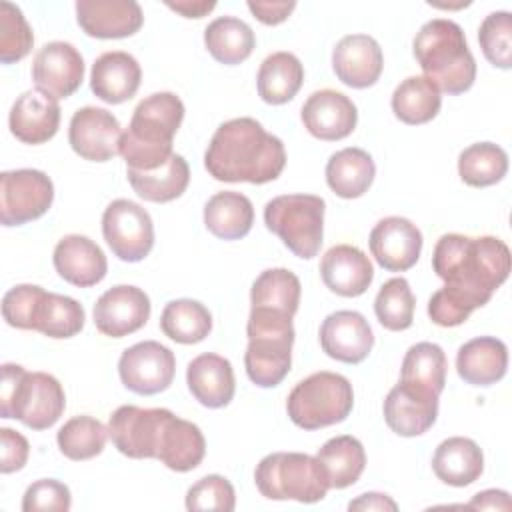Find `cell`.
I'll return each mask as SVG.
<instances>
[{
	"instance_id": "cell-43",
	"label": "cell",
	"mask_w": 512,
	"mask_h": 512,
	"mask_svg": "<svg viewBox=\"0 0 512 512\" xmlns=\"http://www.w3.org/2000/svg\"><path fill=\"white\" fill-rule=\"evenodd\" d=\"M84 320V308L74 298L56 292H46L38 310L34 330L56 340L72 338L84 328Z\"/></svg>"
},
{
	"instance_id": "cell-19",
	"label": "cell",
	"mask_w": 512,
	"mask_h": 512,
	"mask_svg": "<svg viewBox=\"0 0 512 512\" xmlns=\"http://www.w3.org/2000/svg\"><path fill=\"white\" fill-rule=\"evenodd\" d=\"M300 118L304 128L320 140L332 142L352 134L358 122L356 104L342 92L324 88L312 92L302 104Z\"/></svg>"
},
{
	"instance_id": "cell-13",
	"label": "cell",
	"mask_w": 512,
	"mask_h": 512,
	"mask_svg": "<svg viewBox=\"0 0 512 512\" xmlns=\"http://www.w3.org/2000/svg\"><path fill=\"white\" fill-rule=\"evenodd\" d=\"M174 372V352L156 340H144L126 348L118 360L122 384L140 396L164 392L172 384Z\"/></svg>"
},
{
	"instance_id": "cell-17",
	"label": "cell",
	"mask_w": 512,
	"mask_h": 512,
	"mask_svg": "<svg viewBox=\"0 0 512 512\" xmlns=\"http://www.w3.org/2000/svg\"><path fill=\"white\" fill-rule=\"evenodd\" d=\"M370 252L376 262L390 272L412 268L422 252V232L402 216L382 218L370 232Z\"/></svg>"
},
{
	"instance_id": "cell-49",
	"label": "cell",
	"mask_w": 512,
	"mask_h": 512,
	"mask_svg": "<svg viewBox=\"0 0 512 512\" xmlns=\"http://www.w3.org/2000/svg\"><path fill=\"white\" fill-rule=\"evenodd\" d=\"M476 308L478 306L468 296H464L462 292H458L450 286H442L428 300L430 320L438 326H444V328L460 326L462 322H466L470 318V314Z\"/></svg>"
},
{
	"instance_id": "cell-46",
	"label": "cell",
	"mask_w": 512,
	"mask_h": 512,
	"mask_svg": "<svg viewBox=\"0 0 512 512\" xmlns=\"http://www.w3.org/2000/svg\"><path fill=\"white\" fill-rule=\"evenodd\" d=\"M34 44V34L22 10L12 2H0V60L12 64L22 60Z\"/></svg>"
},
{
	"instance_id": "cell-4",
	"label": "cell",
	"mask_w": 512,
	"mask_h": 512,
	"mask_svg": "<svg viewBox=\"0 0 512 512\" xmlns=\"http://www.w3.org/2000/svg\"><path fill=\"white\" fill-rule=\"evenodd\" d=\"M412 52L424 78L446 94H462L476 80V62L460 24L432 18L416 32Z\"/></svg>"
},
{
	"instance_id": "cell-40",
	"label": "cell",
	"mask_w": 512,
	"mask_h": 512,
	"mask_svg": "<svg viewBox=\"0 0 512 512\" xmlns=\"http://www.w3.org/2000/svg\"><path fill=\"white\" fill-rule=\"evenodd\" d=\"M300 280L288 268H268L260 272L250 290L252 308H268L294 316L300 304Z\"/></svg>"
},
{
	"instance_id": "cell-26",
	"label": "cell",
	"mask_w": 512,
	"mask_h": 512,
	"mask_svg": "<svg viewBox=\"0 0 512 512\" xmlns=\"http://www.w3.org/2000/svg\"><path fill=\"white\" fill-rule=\"evenodd\" d=\"M142 80V70L138 60L124 52L112 50L100 54L90 70V88L102 102L122 104L130 100Z\"/></svg>"
},
{
	"instance_id": "cell-25",
	"label": "cell",
	"mask_w": 512,
	"mask_h": 512,
	"mask_svg": "<svg viewBox=\"0 0 512 512\" xmlns=\"http://www.w3.org/2000/svg\"><path fill=\"white\" fill-rule=\"evenodd\" d=\"M52 262L60 278L80 288L98 284L108 272V262L102 248L88 236L80 234L60 238L54 248Z\"/></svg>"
},
{
	"instance_id": "cell-54",
	"label": "cell",
	"mask_w": 512,
	"mask_h": 512,
	"mask_svg": "<svg viewBox=\"0 0 512 512\" xmlns=\"http://www.w3.org/2000/svg\"><path fill=\"white\" fill-rule=\"evenodd\" d=\"M348 510H360V512H396L398 510V504L386 496V494H380V492H366V494H360L356 500H352L348 504Z\"/></svg>"
},
{
	"instance_id": "cell-14",
	"label": "cell",
	"mask_w": 512,
	"mask_h": 512,
	"mask_svg": "<svg viewBox=\"0 0 512 512\" xmlns=\"http://www.w3.org/2000/svg\"><path fill=\"white\" fill-rule=\"evenodd\" d=\"M122 128L118 118L106 108H78L68 126V142L72 150L90 162H106L120 154Z\"/></svg>"
},
{
	"instance_id": "cell-27",
	"label": "cell",
	"mask_w": 512,
	"mask_h": 512,
	"mask_svg": "<svg viewBox=\"0 0 512 512\" xmlns=\"http://www.w3.org/2000/svg\"><path fill=\"white\" fill-rule=\"evenodd\" d=\"M190 394L206 408H222L234 398L236 382L228 358L206 352L196 356L186 368Z\"/></svg>"
},
{
	"instance_id": "cell-7",
	"label": "cell",
	"mask_w": 512,
	"mask_h": 512,
	"mask_svg": "<svg viewBox=\"0 0 512 512\" xmlns=\"http://www.w3.org/2000/svg\"><path fill=\"white\" fill-rule=\"evenodd\" d=\"M256 488L270 500L320 502L330 490L328 476L316 456L304 452H272L254 470Z\"/></svg>"
},
{
	"instance_id": "cell-44",
	"label": "cell",
	"mask_w": 512,
	"mask_h": 512,
	"mask_svg": "<svg viewBox=\"0 0 512 512\" xmlns=\"http://www.w3.org/2000/svg\"><path fill=\"white\" fill-rule=\"evenodd\" d=\"M416 298L406 278L396 276L382 284L374 298V312L378 322L392 332H400L412 326Z\"/></svg>"
},
{
	"instance_id": "cell-33",
	"label": "cell",
	"mask_w": 512,
	"mask_h": 512,
	"mask_svg": "<svg viewBox=\"0 0 512 512\" xmlns=\"http://www.w3.org/2000/svg\"><path fill=\"white\" fill-rule=\"evenodd\" d=\"M304 82V66L292 52L268 54L256 76L258 96L266 104H286L292 100Z\"/></svg>"
},
{
	"instance_id": "cell-15",
	"label": "cell",
	"mask_w": 512,
	"mask_h": 512,
	"mask_svg": "<svg viewBox=\"0 0 512 512\" xmlns=\"http://www.w3.org/2000/svg\"><path fill=\"white\" fill-rule=\"evenodd\" d=\"M32 80L48 96L68 98L84 80V58L70 42H48L32 60Z\"/></svg>"
},
{
	"instance_id": "cell-23",
	"label": "cell",
	"mask_w": 512,
	"mask_h": 512,
	"mask_svg": "<svg viewBox=\"0 0 512 512\" xmlns=\"http://www.w3.org/2000/svg\"><path fill=\"white\" fill-rule=\"evenodd\" d=\"M8 126L12 136L24 144L48 142L60 126L58 100L42 90L22 92L10 108Z\"/></svg>"
},
{
	"instance_id": "cell-12",
	"label": "cell",
	"mask_w": 512,
	"mask_h": 512,
	"mask_svg": "<svg viewBox=\"0 0 512 512\" xmlns=\"http://www.w3.org/2000/svg\"><path fill=\"white\" fill-rule=\"evenodd\" d=\"M170 414L168 408H140L134 404L116 408L108 420L112 444L120 454L134 460L156 458L160 434Z\"/></svg>"
},
{
	"instance_id": "cell-21",
	"label": "cell",
	"mask_w": 512,
	"mask_h": 512,
	"mask_svg": "<svg viewBox=\"0 0 512 512\" xmlns=\"http://www.w3.org/2000/svg\"><path fill=\"white\" fill-rule=\"evenodd\" d=\"M332 68L350 88H368L378 82L384 68L380 44L368 34H348L332 50Z\"/></svg>"
},
{
	"instance_id": "cell-51",
	"label": "cell",
	"mask_w": 512,
	"mask_h": 512,
	"mask_svg": "<svg viewBox=\"0 0 512 512\" xmlns=\"http://www.w3.org/2000/svg\"><path fill=\"white\" fill-rule=\"evenodd\" d=\"M0 446H2L0 472L12 474V472L22 470L28 460V454H30L28 440L12 428H0Z\"/></svg>"
},
{
	"instance_id": "cell-45",
	"label": "cell",
	"mask_w": 512,
	"mask_h": 512,
	"mask_svg": "<svg viewBox=\"0 0 512 512\" xmlns=\"http://www.w3.org/2000/svg\"><path fill=\"white\" fill-rule=\"evenodd\" d=\"M478 42L486 60L502 70L512 66V16L508 10L490 12L480 28Z\"/></svg>"
},
{
	"instance_id": "cell-24",
	"label": "cell",
	"mask_w": 512,
	"mask_h": 512,
	"mask_svg": "<svg viewBox=\"0 0 512 512\" xmlns=\"http://www.w3.org/2000/svg\"><path fill=\"white\" fill-rule=\"evenodd\" d=\"M320 276L328 290L338 296L354 298L368 290L374 280L370 258L352 244L328 248L320 260Z\"/></svg>"
},
{
	"instance_id": "cell-52",
	"label": "cell",
	"mask_w": 512,
	"mask_h": 512,
	"mask_svg": "<svg viewBox=\"0 0 512 512\" xmlns=\"http://www.w3.org/2000/svg\"><path fill=\"white\" fill-rule=\"evenodd\" d=\"M248 8L250 12L268 26L280 24L284 22L292 10L296 8L294 0H280V2H262V0H248Z\"/></svg>"
},
{
	"instance_id": "cell-3",
	"label": "cell",
	"mask_w": 512,
	"mask_h": 512,
	"mask_svg": "<svg viewBox=\"0 0 512 512\" xmlns=\"http://www.w3.org/2000/svg\"><path fill=\"white\" fill-rule=\"evenodd\" d=\"M184 120V104L174 92H154L138 102L120 140V154L132 170H156L168 162L172 140Z\"/></svg>"
},
{
	"instance_id": "cell-55",
	"label": "cell",
	"mask_w": 512,
	"mask_h": 512,
	"mask_svg": "<svg viewBox=\"0 0 512 512\" xmlns=\"http://www.w3.org/2000/svg\"><path fill=\"white\" fill-rule=\"evenodd\" d=\"M166 6L186 18H202L206 16L210 10L216 8V2L214 0H168Z\"/></svg>"
},
{
	"instance_id": "cell-38",
	"label": "cell",
	"mask_w": 512,
	"mask_h": 512,
	"mask_svg": "<svg viewBox=\"0 0 512 512\" xmlns=\"http://www.w3.org/2000/svg\"><path fill=\"white\" fill-rule=\"evenodd\" d=\"M160 328L170 340L178 344H196L210 334L212 314L198 300H172L162 310Z\"/></svg>"
},
{
	"instance_id": "cell-34",
	"label": "cell",
	"mask_w": 512,
	"mask_h": 512,
	"mask_svg": "<svg viewBox=\"0 0 512 512\" xmlns=\"http://www.w3.org/2000/svg\"><path fill=\"white\" fill-rule=\"evenodd\" d=\"M134 192L148 202H170L184 194L190 182V168L184 156L172 154L166 164L156 170H126Z\"/></svg>"
},
{
	"instance_id": "cell-2",
	"label": "cell",
	"mask_w": 512,
	"mask_h": 512,
	"mask_svg": "<svg viewBox=\"0 0 512 512\" xmlns=\"http://www.w3.org/2000/svg\"><path fill=\"white\" fill-rule=\"evenodd\" d=\"M512 268L508 246L496 236H464L444 234L438 238L432 252V270L438 278L464 296L478 308L488 304Z\"/></svg>"
},
{
	"instance_id": "cell-6",
	"label": "cell",
	"mask_w": 512,
	"mask_h": 512,
	"mask_svg": "<svg viewBox=\"0 0 512 512\" xmlns=\"http://www.w3.org/2000/svg\"><path fill=\"white\" fill-rule=\"evenodd\" d=\"M246 334L244 366L248 378L260 388L278 386L292 364V316L268 308H250Z\"/></svg>"
},
{
	"instance_id": "cell-8",
	"label": "cell",
	"mask_w": 512,
	"mask_h": 512,
	"mask_svg": "<svg viewBox=\"0 0 512 512\" xmlns=\"http://www.w3.org/2000/svg\"><path fill=\"white\" fill-rule=\"evenodd\" d=\"M354 390L346 376L320 370L300 380L286 400L290 420L304 430H318L348 418Z\"/></svg>"
},
{
	"instance_id": "cell-50",
	"label": "cell",
	"mask_w": 512,
	"mask_h": 512,
	"mask_svg": "<svg viewBox=\"0 0 512 512\" xmlns=\"http://www.w3.org/2000/svg\"><path fill=\"white\" fill-rule=\"evenodd\" d=\"M72 506L70 488L54 478H42L32 482L22 496L24 512H66Z\"/></svg>"
},
{
	"instance_id": "cell-5",
	"label": "cell",
	"mask_w": 512,
	"mask_h": 512,
	"mask_svg": "<svg viewBox=\"0 0 512 512\" xmlns=\"http://www.w3.org/2000/svg\"><path fill=\"white\" fill-rule=\"evenodd\" d=\"M66 408L62 384L48 372H28L20 364H2L0 416L16 418L32 430L54 426Z\"/></svg>"
},
{
	"instance_id": "cell-9",
	"label": "cell",
	"mask_w": 512,
	"mask_h": 512,
	"mask_svg": "<svg viewBox=\"0 0 512 512\" xmlns=\"http://www.w3.org/2000/svg\"><path fill=\"white\" fill-rule=\"evenodd\" d=\"M326 202L314 194H282L266 202L264 224L298 258L318 254L324 236Z\"/></svg>"
},
{
	"instance_id": "cell-36",
	"label": "cell",
	"mask_w": 512,
	"mask_h": 512,
	"mask_svg": "<svg viewBox=\"0 0 512 512\" xmlns=\"http://www.w3.org/2000/svg\"><path fill=\"white\" fill-rule=\"evenodd\" d=\"M204 44L214 60L234 66L252 54L256 38L244 20L236 16H218L206 26Z\"/></svg>"
},
{
	"instance_id": "cell-32",
	"label": "cell",
	"mask_w": 512,
	"mask_h": 512,
	"mask_svg": "<svg viewBox=\"0 0 512 512\" xmlns=\"http://www.w3.org/2000/svg\"><path fill=\"white\" fill-rule=\"evenodd\" d=\"M204 224L216 238H244L254 224V206L250 198L240 192H216L204 206Z\"/></svg>"
},
{
	"instance_id": "cell-18",
	"label": "cell",
	"mask_w": 512,
	"mask_h": 512,
	"mask_svg": "<svg viewBox=\"0 0 512 512\" xmlns=\"http://www.w3.org/2000/svg\"><path fill=\"white\" fill-rule=\"evenodd\" d=\"M382 410L392 432L412 438L434 426L438 416V396L424 388L398 382L384 398Z\"/></svg>"
},
{
	"instance_id": "cell-37",
	"label": "cell",
	"mask_w": 512,
	"mask_h": 512,
	"mask_svg": "<svg viewBox=\"0 0 512 512\" xmlns=\"http://www.w3.org/2000/svg\"><path fill=\"white\" fill-rule=\"evenodd\" d=\"M392 112L404 124H426L440 112V90L424 76H408L392 92Z\"/></svg>"
},
{
	"instance_id": "cell-22",
	"label": "cell",
	"mask_w": 512,
	"mask_h": 512,
	"mask_svg": "<svg viewBox=\"0 0 512 512\" xmlns=\"http://www.w3.org/2000/svg\"><path fill=\"white\" fill-rule=\"evenodd\" d=\"M76 20L92 38H126L140 30L144 14L134 0H78Z\"/></svg>"
},
{
	"instance_id": "cell-1",
	"label": "cell",
	"mask_w": 512,
	"mask_h": 512,
	"mask_svg": "<svg viewBox=\"0 0 512 512\" xmlns=\"http://www.w3.org/2000/svg\"><path fill=\"white\" fill-rule=\"evenodd\" d=\"M284 166L282 140L248 116L222 122L204 152V168L220 182L266 184L276 180Z\"/></svg>"
},
{
	"instance_id": "cell-30",
	"label": "cell",
	"mask_w": 512,
	"mask_h": 512,
	"mask_svg": "<svg viewBox=\"0 0 512 512\" xmlns=\"http://www.w3.org/2000/svg\"><path fill=\"white\" fill-rule=\"evenodd\" d=\"M432 470L444 484L464 488L476 482L484 470V454L472 438L452 436L438 444Z\"/></svg>"
},
{
	"instance_id": "cell-28",
	"label": "cell",
	"mask_w": 512,
	"mask_h": 512,
	"mask_svg": "<svg viewBox=\"0 0 512 512\" xmlns=\"http://www.w3.org/2000/svg\"><path fill=\"white\" fill-rule=\"evenodd\" d=\"M508 348L494 336H478L464 342L456 354L458 376L472 386H492L504 378Z\"/></svg>"
},
{
	"instance_id": "cell-47",
	"label": "cell",
	"mask_w": 512,
	"mask_h": 512,
	"mask_svg": "<svg viewBox=\"0 0 512 512\" xmlns=\"http://www.w3.org/2000/svg\"><path fill=\"white\" fill-rule=\"evenodd\" d=\"M46 290L36 284H18L2 298V316L12 328L34 330Z\"/></svg>"
},
{
	"instance_id": "cell-48",
	"label": "cell",
	"mask_w": 512,
	"mask_h": 512,
	"mask_svg": "<svg viewBox=\"0 0 512 512\" xmlns=\"http://www.w3.org/2000/svg\"><path fill=\"white\" fill-rule=\"evenodd\" d=\"M236 506L234 486L228 478L220 474H208L194 482L186 492V508L192 512L198 510H220L232 512Z\"/></svg>"
},
{
	"instance_id": "cell-10",
	"label": "cell",
	"mask_w": 512,
	"mask_h": 512,
	"mask_svg": "<svg viewBox=\"0 0 512 512\" xmlns=\"http://www.w3.org/2000/svg\"><path fill=\"white\" fill-rule=\"evenodd\" d=\"M54 200V184L34 168L6 170L0 174V220L4 226H20L48 212Z\"/></svg>"
},
{
	"instance_id": "cell-35",
	"label": "cell",
	"mask_w": 512,
	"mask_h": 512,
	"mask_svg": "<svg viewBox=\"0 0 512 512\" xmlns=\"http://www.w3.org/2000/svg\"><path fill=\"white\" fill-rule=\"evenodd\" d=\"M330 488L342 490L358 482L366 468V452L358 438L342 434L324 442L316 452Z\"/></svg>"
},
{
	"instance_id": "cell-39",
	"label": "cell",
	"mask_w": 512,
	"mask_h": 512,
	"mask_svg": "<svg viewBox=\"0 0 512 512\" xmlns=\"http://www.w3.org/2000/svg\"><path fill=\"white\" fill-rule=\"evenodd\" d=\"M446 368V354L438 344L418 342L412 344L404 354L400 382L424 388L440 396L446 384Z\"/></svg>"
},
{
	"instance_id": "cell-53",
	"label": "cell",
	"mask_w": 512,
	"mask_h": 512,
	"mask_svg": "<svg viewBox=\"0 0 512 512\" xmlns=\"http://www.w3.org/2000/svg\"><path fill=\"white\" fill-rule=\"evenodd\" d=\"M466 508H472V510H510L512 502H510V494L504 492V490H484V492L474 494Z\"/></svg>"
},
{
	"instance_id": "cell-42",
	"label": "cell",
	"mask_w": 512,
	"mask_h": 512,
	"mask_svg": "<svg viewBox=\"0 0 512 512\" xmlns=\"http://www.w3.org/2000/svg\"><path fill=\"white\" fill-rule=\"evenodd\" d=\"M108 428L92 416H74L56 434L60 452L70 460H90L98 456L108 440Z\"/></svg>"
},
{
	"instance_id": "cell-41",
	"label": "cell",
	"mask_w": 512,
	"mask_h": 512,
	"mask_svg": "<svg viewBox=\"0 0 512 512\" xmlns=\"http://www.w3.org/2000/svg\"><path fill=\"white\" fill-rule=\"evenodd\" d=\"M508 172V154L494 142H476L458 156V174L462 182L484 188L500 182Z\"/></svg>"
},
{
	"instance_id": "cell-20",
	"label": "cell",
	"mask_w": 512,
	"mask_h": 512,
	"mask_svg": "<svg viewBox=\"0 0 512 512\" xmlns=\"http://www.w3.org/2000/svg\"><path fill=\"white\" fill-rule=\"evenodd\" d=\"M320 346L338 362L360 364L374 346V334L360 312L336 310L320 324Z\"/></svg>"
},
{
	"instance_id": "cell-31",
	"label": "cell",
	"mask_w": 512,
	"mask_h": 512,
	"mask_svg": "<svg viewBox=\"0 0 512 512\" xmlns=\"http://www.w3.org/2000/svg\"><path fill=\"white\" fill-rule=\"evenodd\" d=\"M374 176L372 156L356 146L334 152L326 162V182L340 198H360L372 186Z\"/></svg>"
},
{
	"instance_id": "cell-16",
	"label": "cell",
	"mask_w": 512,
	"mask_h": 512,
	"mask_svg": "<svg viewBox=\"0 0 512 512\" xmlns=\"http://www.w3.org/2000/svg\"><path fill=\"white\" fill-rule=\"evenodd\" d=\"M92 314L98 332L110 338H124L148 322L150 298L138 286L118 284L96 300Z\"/></svg>"
},
{
	"instance_id": "cell-29",
	"label": "cell",
	"mask_w": 512,
	"mask_h": 512,
	"mask_svg": "<svg viewBox=\"0 0 512 512\" xmlns=\"http://www.w3.org/2000/svg\"><path fill=\"white\" fill-rule=\"evenodd\" d=\"M204 454L206 440L202 430L172 412L164 422L156 460L174 472H188L204 460Z\"/></svg>"
},
{
	"instance_id": "cell-11",
	"label": "cell",
	"mask_w": 512,
	"mask_h": 512,
	"mask_svg": "<svg viewBox=\"0 0 512 512\" xmlns=\"http://www.w3.org/2000/svg\"><path fill=\"white\" fill-rule=\"evenodd\" d=\"M102 234L112 254L124 262H140L154 246L150 214L136 202L118 198L102 214Z\"/></svg>"
}]
</instances>
